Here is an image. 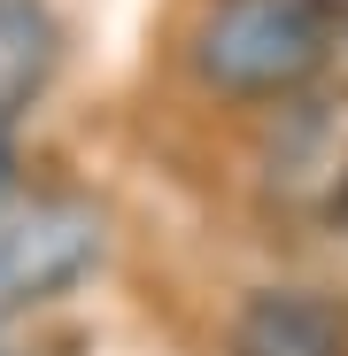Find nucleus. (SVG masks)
<instances>
[{
	"instance_id": "f03ea898",
	"label": "nucleus",
	"mask_w": 348,
	"mask_h": 356,
	"mask_svg": "<svg viewBox=\"0 0 348 356\" xmlns=\"http://www.w3.org/2000/svg\"><path fill=\"white\" fill-rule=\"evenodd\" d=\"M101 256V217L78 202H0V310L63 294Z\"/></svg>"
},
{
	"instance_id": "39448f33",
	"label": "nucleus",
	"mask_w": 348,
	"mask_h": 356,
	"mask_svg": "<svg viewBox=\"0 0 348 356\" xmlns=\"http://www.w3.org/2000/svg\"><path fill=\"white\" fill-rule=\"evenodd\" d=\"M54 70V16L39 0H0V116H16Z\"/></svg>"
},
{
	"instance_id": "f257e3e1",
	"label": "nucleus",
	"mask_w": 348,
	"mask_h": 356,
	"mask_svg": "<svg viewBox=\"0 0 348 356\" xmlns=\"http://www.w3.org/2000/svg\"><path fill=\"white\" fill-rule=\"evenodd\" d=\"M325 54L310 0H217L194 31V63L224 93H295Z\"/></svg>"
},
{
	"instance_id": "20e7f679",
	"label": "nucleus",
	"mask_w": 348,
	"mask_h": 356,
	"mask_svg": "<svg viewBox=\"0 0 348 356\" xmlns=\"http://www.w3.org/2000/svg\"><path fill=\"white\" fill-rule=\"evenodd\" d=\"M232 356H348V325L333 318V302L295 286H271L240 310L232 325Z\"/></svg>"
},
{
	"instance_id": "7ed1b4c3",
	"label": "nucleus",
	"mask_w": 348,
	"mask_h": 356,
	"mask_svg": "<svg viewBox=\"0 0 348 356\" xmlns=\"http://www.w3.org/2000/svg\"><path fill=\"white\" fill-rule=\"evenodd\" d=\"M263 186L295 217L348 225V101H302L263 140Z\"/></svg>"
}]
</instances>
